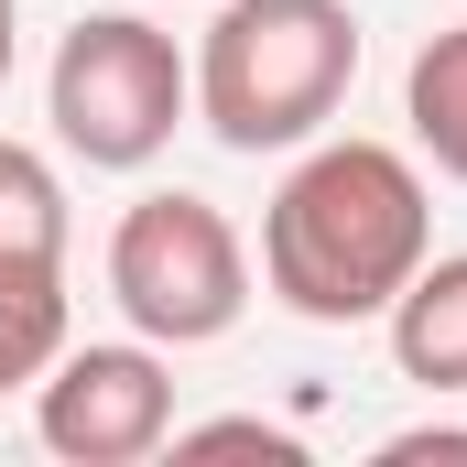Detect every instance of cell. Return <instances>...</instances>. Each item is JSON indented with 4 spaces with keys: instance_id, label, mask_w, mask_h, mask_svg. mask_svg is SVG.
Returning <instances> with one entry per match:
<instances>
[{
    "instance_id": "obj_1",
    "label": "cell",
    "mask_w": 467,
    "mask_h": 467,
    "mask_svg": "<svg viewBox=\"0 0 467 467\" xmlns=\"http://www.w3.org/2000/svg\"><path fill=\"white\" fill-rule=\"evenodd\" d=\"M424 250L435 207L391 141H316L261 207V283L305 327H380L391 294L424 272Z\"/></svg>"
},
{
    "instance_id": "obj_2",
    "label": "cell",
    "mask_w": 467,
    "mask_h": 467,
    "mask_svg": "<svg viewBox=\"0 0 467 467\" xmlns=\"http://www.w3.org/2000/svg\"><path fill=\"white\" fill-rule=\"evenodd\" d=\"M196 66V119L229 152H305L348 109L358 11L348 0H218Z\"/></svg>"
},
{
    "instance_id": "obj_3",
    "label": "cell",
    "mask_w": 467,
    "mask_h": 467,
    "mask_svg": "<svg viewBox=\"0 0 467 467\" xmlns=\"http://www.w3.org/2000/svg\"><path fill=\"white\" fill-rule=\"evenodd\" d=\"M44 109H55V141L99 174H141L174 119L196 109V66L174 55L163 22L141 11H88L66 44H55V77H44Z\"/></svg>"
},
{
    "instance_id": "obj_4",
    "label": "cell",
    "mask_w": 467,
    "mask_h": 467,
    "mask_svg": "<svg viewBox=\"0 0 467 467\" xmlns=\"http://www.w3.org/2000/svg\"><path fill=\"white\" fill-rule=\"evenodd\" d=\"M109 305L152 348H207L250 305V250H239V229L207 196L152 185V196L119 207V229H109Z\"/></svg>"
},
{
    "instance_id": "obj_5",
    "label": "cell",
    "mask_w": 467,
    "mask_h": 467,
    "mask_svg": "<svg viewBox=\"0 0 467 467\" xmlns=\"http://www.w3.org/2000/svg\"><path fill=\"white\" fill-rule=\"evenodd\" d=\"M33 424L66 467H130L174 435V380L152 337L130 348H55V369L33 380Z\"/></svg>"
},
{
    "instance_id": "obj_6",
    "label": "cell",
    "mask_w": 467,
    "mask_h": 467,
    "mask_svg": "<svg viewBox=\"0 0 467 467\" xmlns=\"http://www.w3.org/2000/svg\"><path fill=\"white\" fill-rule=\"evenodd\" d=\"M391 358L424 391H467V250H424V272L391 294Z\"/></svg>"
},
{
    "instance_id": "obj_7",
    "label": "cell",
    "mask_w": 467,
    "mask_h": 467,
    "mask_svg": "<svg viewBox=\"0 0 467 467\" xmlns=\"http://www.w3.org/2000/svg\"><path fill=\"white\" fill-rule=\"evenodd\" d=\"M0 283H66V185L33 141H0Z\"/></svg>"
},
{
    "instance_id": "obj_8",
    "label": "cell",
    "mask_w": 467,
    "mask_h": 467,
    "mask_svg": "<svg viewBox=\"0 0 467 467\" xmlns=\"http://www.w3.org/2000/svg\"><path fill=\"white\" fill-rule=\"evenodd\" d=\"M402 119H413V141L435 152V174L467 185V22L424 33V55L402 66Z\"/></svg>"
},
{
    "instance_id": "obj_9",
    "label": "cell",
    "mask_w": 467,
    "mask_h": 467,
    "mask_svg": "<svg viewBox=\"0 0 467 467\" xmlns=\"http://www.w3.org/2000/svg\"><path fill=\"white\" fill-rule=\"evenodd\" d=\"M66 348V283H0V402L33 391Z\"/></svg>"
},
{
    "instance_id": "obj_10",
    "label": "cell",
    "mask_w": 467,
    "mask_h": 467,
    "mask_svg": "<svg viewBox=\"0 0 467 467\" xmlns=\"http://www.w3.org/2000/svg\"><path fill=\"white\" fill-rule=\"evenodd\" d=\"M174 457H305L283 424H261V413H229V424H174L163 435Z\"/></svg>"
},
{
    "instance_id": "obj_11",
    "label": "cell",
    "mask_w": 467,
    "mask_h": 467,
    "mask_svg": "<svg viewBox=\"0 0 467 467\" xmlns=\"http://www.w3.org/2000/svg\"><path fill=\"white\" fill-rule=\"evenodd\" d=\"M413 457H467L457 424H413V435H380V467H413Z\"/></svg>"
},
{
    "instance_id": "obj_12",
    "label": "cell",
    "mask_w": 467,
    "mask_h": 467,
    "mask_svg": "<svg viewBox=\"0 0 467 467\" xmlns=\"http://www.w3.org/2000/svg\"><path fill=\"white\" fill-rule=\"evenodd\" d=\"M11 55H22V11L0 0V88H11Z\"/></svg>"
}]
</instances>
